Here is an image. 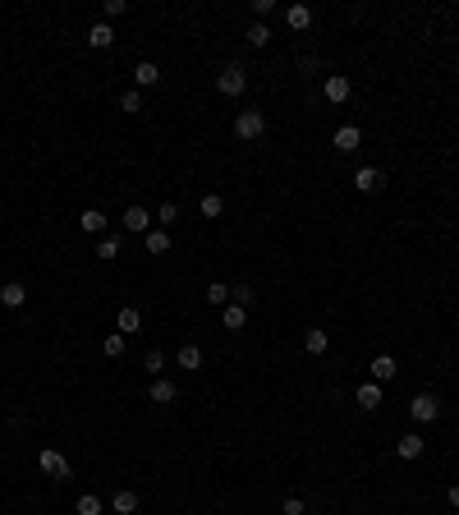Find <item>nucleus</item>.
Masks as SVG:
<instances>
[{
	"label": "nucleus",
	"instance_id": "obj_33",
	"mask_svg": "<svg viewBox=\"0 0 459 515\" xmlns=\"http://www.w3.org/2000/svg\"><path fill=\"white\" fill-rule=\"evenodd\" d=\"M253 299H258V295H253V286H234L230 290V304H239V308H248Z\"/></svg>",
	"mask_w": 459,
	"mask_h": 515
},
{
	"label": "nucleus",
	"instance_id": "obj_32",
	"mask_svg": "<svg viewBox=\"0 0 459 515\" xmlns=\"http://www.w3.org/2000/svg\"><path fill=\"white\" fill-rule=\"evenodd\" d=\"M124 9H129V0H106V5H101V18H106V23H115Z\"/></svg>",
	"mask_w": 459,
	"mask_h": 515
},
{
	"label": "nucleus",
	"instance_id": "obj_3",
	"mask_svg": "<svg viewBox=\"0 0 459 515\" xmlns=\"http://www.w3.org/2000/svg\"><path fill=\"white\" fill-rule=\"evenodd\" d=\"M409 419L414 423H436L441 419V401H436L432 391H418L414 401H409Z\"/></svg>",
	"mask_w": 459,
	"mask_h": 515
},
{
	"label": "nucleus",
	"instance_id": "obj_19",
	"mask_svg": "<svg viewBox=\"0 0 459 515\" xmlns=\"http://www.w3.org/2000/svg\"><path fill=\"white\" fill-rule=\"evenodd\" d=\"M111 511H115V515H138V492L120 488V492L111 497Z\"/></svg>",
	"mask_w": 459,
	"mask_h": 515
},
{
	"label": "nucleus",
	"instance_id": "obj_22",
	"mask_svg": "<svg viewBox=\"0 0 459 515\" xmlns=\"http://www.w3.org/2000/svg\"><path fill=\"white\" fill-rule=\"evenodd\" d=\"M138 327H143V313H138V308H120V322H115V332H120V336H129V332H138Z\"/></svg>",
	"mask_w": 459,
	"mask_h": 515
},
{
	"label": "nucleus",
	"instance_id": "obj_31",
	"mask_svg": "<svg viewBox=\"0 0 459 515\" xmlns=\"http://www.w3.org/2000/svg\"><path fill=\"white\" fill-rule=\"evenodd\" d=\"M143 368H148L152 377H161V373H165V354H161V349H148V359H143Z\"/></svg>",
	"mask_w": 459,
	"mask_h": 515
},
{
	"label": "nucleus",
	"instance_id": "obj_25",
	"mask_svg": "<svg viewBox=\"0 0 459 515\" xmlns=\"http://www.w3.org/2000/svg\"><path fill=\"white\" fill-rule=\"evenodd\" d=\"M198 212H202V217H207V221H216L221 212H226V198H221V193H207V198L198 202Z\"/></svg>",
	"mask_w": 459,
	"mask_h": 515
},
{
	"label": "nucleus",
	"instance_id": "obj_34",
	"mask_svg": "<svg viewBox=\"0 0 459 515\" xmlns=\"http://www.w3.org/2000/svg\"><path fill=\"white\" fill-rule=\"evenodd\" d=\"M170 221H179V207H175V202H161V212H156V226H170Z\"/></svg>",
	"mask_w": 459,
	"mask_h": 515
},
{
	"label": "nucleus",
	"instance_id": "obj_26",
	"mask_svg": "<svg viewBox=\"0 0 459 515\" xmlns=\"http://www.w3.org/2000/svg\"><path fill=\"white\" fill-rule=\"evenodd\" d=\"M96 258H101V262L120 258V239H115V235H101V239H96Z\"/></svg>",
	"mask_w": 459,
	"mask_h": 515
},
{
	"label": "nucleus",
	"instance_id": "obj_15",
	"mask_svg": "<svg viewBox=\"0 0 459 515\" xmlns=\"http://www.w3.org/2000/svg\"><path fill=\"white\" fill-rule=\"evenodd\" d=\"M354 401L363 405V410H382V382H363L354 391Z\"/></svg>",
	"mask_w": 459,
	"mask_h": 515
},
{
	"label": "nucleus",
	"instance_id": "obj_9",
	"mask_svg": "<svg viewBox=\"0 0 459 515\" xmlns=\"http://www.w3.org/2000/svg\"><path fill=\"white\" fill-rule=\"evenodd\" d=\"M124 230H129V235H148V230H152V212L133 202V207L124 212Z\"/></svg>",
	"mask_w": 459,
	"mask_h": 515
},
{
	"label": "nucleus",
	"instance_id": "obj_14",
	"mask_svg": "<svg viewBox=\"0 0 459 515\" xmlns=\"http://www.w3.org/2000/svg\"><path fill=\"white\" fill-rule=\"evenodd\" d=\"M78 226H83V235H106V226H111V221H106V212L87 207L83 217H78Z\"/></svg>",
	"mask_w": 459,
	"mask_h": 515
},
{
	"label": "nucleus",
	"instance_id": "obj_18",
	"mask_svg": "<svg viewBox=\"0 0 459 515\" xmlns=\"http://www.w3.org/2000/svg\"><path fill=\"white\" fill-rule=\"evenodd\" d=\"M143 244H148V254L152 258H161V254H170V235H165L161 226H152L148 235H143Z\"/></svg>",
	"mask_w": 459,
	"mask_h": 515
},
{
	"label": "nucleus",
	"instance_id": "obj_13",
	"mask_svg": "<svg viewBox=\"0 0 459 515\" xmlns=\"http://www.w3.org/2000/svg\"><path fill=\"white\" fill-rule=\"evenodd\" d=\"M285 23L294 28V33H308V28H312V5H289L285 9Z\"/></svg>",
	"mask_w": 459,
	"mask_h": 515
},
{
	"label": "nucleus",
	"instance_id": "obj_11",
	"mask_svg": "<svg viewBox=\"0 0 459 515\" xmlns=\"http://www.w3.org/2000/svg\"><path fill=\"white\" fill-rule=\"evenodd\" d=\"M0 304L5 308H23L28 304V286L23 281H5V286H0Z\"/></svg>",
	"mask_w": 459,
	"mask_h": 515
},
{
	"label": "nucleus",
	"instance_id": "obj_29",
	"mask_svg": "<svg viewBox=\"0 0 459 515\" xmlns=\"http://www.w3.org/2000/svg\"><path fill=\"white\" fill-rule=\"evenodd\" d=\"M120 111H129V115H138V111H143V92H138V87L120 92Z\"/></svg>",
	"mask_w": 459,
	"mask_h": 515
},
{
	"label": "nucleus",
	"instance_id": "obj_21",
	"mask_svg": "<svg viewBox=\"0 0 459 515\" xmlns=\"http://www.w3.org/2000/svg\"><path fill=\"white\" fill-rule=\"evenodd\" d=\"M326 345H331V336L321 332V327H308V332H304V349H308V354H326Z\"/></svg>",
	"mask_w": 459,
	"mask_h": 515
},
{
	"label": "nucleus",
	"instance_id": "obj_12",
	"mask_svg": "<svg viewBox=\"0 0 459 515\" xmlns=\"http://www.w3.org/2000/svg\"><path fill=\"white\" fill-rule=\"evenodd\" d=\"M423 451H427V442H423L418 433H404V437L395 442V455H399V460H418Z\"/></svg>",
	"mask_w": 459,
	"mask_h": 515
},
{
	"label": "nucleus",
	"instance_id": "obj_27",
	"mask_svg": "<svg viewBox=\"0 0 459 515\" xmlns=\"http://www.w3.org/2000/svg\"><path fill=\"white\" fill-rule=\"evenodd\" d=\"M207 304H216V308L230 304V286H226V281H211V286H207Z\"/></svg>",
	"mask_w": 459,
	"mask_h": 515
},
{
	"label": "nucleus",
	"instance_id": "obj_28",
	"mask_svg": "<svg viewBox=\"0 0 459 515\" xmlns=\"http://www.w3.org/2000/svg\"><path fill=\"white\" fill-rule=\"evenodd\" d=\"M74 511L78 515H101V497H96V492H83V497L74 502Z\"/></svg>",
	"mask_w": 459,
	"mask_h": 515
},
{
	"label": "nucleus",
	"instance_id": "obj_17",
	"mask_svg": "<svg viewBox=\"0 0 459 515\" xmlns=\"http://www.w3.org/2000/svg\"><path fill=\"white\" fill-rule=\"evenodd\" d=\"M221 322H226V332H243V327H248V308L226 304V308H221Z\"/></svg>",
	"mask_w": 459,
	"mask_h": 515
},
{
	"label": "nucleus",
	"instance_id": "obj_23",
	"mask_svg": "<svg viewBox=\"0 0 459 515\" xmlns=\"http://www.w3.org/2000/svg\"><path fill=\"white\" fill-rule=\"evenodd\" d=\"M175 359H179V368H189V373H198V368H202V349L198 345H179V354H175Z\"/></svg>",
	"mask_w": 459,
	"mask_h": 515
},
{
	"label": "nucleus",
	"instance_id": "obj_1",
	"mask_svg": "<svg viewBox=\"0 0 459 515\" xmlns=\"http://www.w3.org/2000/svg\"><path fill=\"white\" fill-rule=\"evenodd\" d=\"M37 470H42L46 479H55V483L74 479V465L65 460V451H55V446H42V451H37Z\"/></svg>",
	"mask_w": 459,
	"mask_h": 515
},
{
	"label": "nucleus",
	"instance_id": "obj_30",
	"mask_svg": "<svg viewBox=\"0 0 459 515\" xmlns=\"http://www.w3.org/2000/svg\"><path fill=\"white\" fill-rule=\"evenodd\" d=\"M243 37H248V46H258V51H262V46L271 42V28H267V23H253V28H248Z\"/></svg>",
	"mask_w": 459,
	"mask_h": 515
},
{
	"label": "nucleus",
	"instance_id": "obj_35",
	"mask_svg": "<svg viewBox=\"0 0 459 515\" xmlns=\"http://www.w3.org/2000/svg\"><path fill=\"white\" fill-rule=\"evenodd\" d=\"M280 515H304V497H285L280 502Z\"/></svg>",
	"mask_w": 459,
	"mask_h": 515
},
{
	"label": "nucleus",
	"instance_id": "obj_5",
	"mask_svg": "<svg viewBox=\"0 0 459 515\" xmlns=\"http://www.w3.org/2000/svg\"><path fill=\"white\" fill-rule=\"evenodd\" d=\"M321 97H326V102H336V106H345L349 97H354V83H349L345 74H326V83H321Z\"/></svg>",
	"mask_w": 459,
	"mask_h": 515
},
{
	"label": "nucleus",
	"instance_id": "obj_4",
	"mask_svg": "<svg viewBox=\"0 0 459 515\" xmlns=\"http://www.w3.org/2000/svg\"><path fill=\"white\" fill-rule=\"evenodd\" d=\"M243 87H248V70H243V65H226V70L216 74V92L221 97H243Z\"/></svg>",
	"mask_w": 459,
	"mask_h": 515
},
{
	"label": "nucleus",
	"instance_id": "obj_24",
	"mask_svg": "<svg viewBox=\"0 0 459 515\" xmlns=\"http://www.w3.org/2000/svg\"><path fill=\"white\" fill-rule=\"evenodd\" d=\"M124 349H129V341H124L120 332H111V336L101 341V354H106V359H124Z\"/></svg>",
	"mask_w": 459,
	"mask_h": 515
},
{
	"label": "nucleus",
	"instance_id": "obj_16",
	"mask_svg": "<svg viewBox=\"0 0 459 515\" xmlns=\"http://www.w3.org/2000/svg\"><path fill=\"white\" fill-rule=\"evenodd\" d=\"M133 83H138V92H143V87H156V83H161V70H156L152 60H138V65H133Z\"/></svg>",
	"mask_w": 459,
	"mask_h": 515
},
{
	"label": "nucleus",
	"instance_id": "obj_10",
	"mask_svg": "<svg viewBox=\"0 0 459 515\" xmlns=\"http://www.w3.org/2000/svg\"><path fill=\"white\" fill-rule=\"evenodd\" d=\"M87 46H92V51H106V46H115V28L106 23V18H96V23L87 28Z\"/></svg>",
	"mask_w": 459,
	"mask_h": 515
},
{
	"label": "nucleus",
	"instance_id": "obj_20",
	"mask_svg": "<svg viewBox=\"0 0 459 515\" xmlns=\"http://www.w3.org/2000/svg\"><path fill=\"white\" fill-rule=\"evenodd\" d=\"M395 373H399V364H395L390 354H377V359H372V382H390Z\"/></svg>",
	"mask_w": 459,
	"mask_h": 515
},
{
	"label": "nucleus",
	"instance_id": "obj_2",
	"mask_svg": "<svg viewBox=\"0 0 459 515\" xmlns=\"http://www.w3.org/2000/svg\"><path fill=\"white\" fill-rule=\"evenodd\" d=\"M267 134V111H239V120H234V139L253 143Z\"/></svg>",
	"mask_w": 459,
	"mask_h": 515
},
{
	"label": "nucleus",
	"instance_id": "obj_36",
	"mask_svg": "<svg viewBox=\"0 0 459 515\" xmlns=\"http://www.w3.org/2000/svg\"><path fill=\"white\" fill-rule=\"evenodd\" d=\"M271 9H276V0H253V14H258V23L271 14Z\"/></svg>",
	"mask_w": 459,
	"mask_h": 515
},
{
	"label": "nucleus",
	"instance_id": "obj_6",
	"mask_svg": "<svg viewBox=\"0 0 459 515\" xmlns=\"http://www.w3.org/2000/svg\"><path fill=\"white\" fill-rule=\"evenodd\" d=\"M148 401H152V405H175V401H179V386H175L170 377H152Z\"/></svg>",
	"mask_w": 459,
	"mask_h": 515
},
{
	"label": "nucleus",
	"instance_id": "obj_7",
	"mask_svg": "<svg viewBox=\"0 0 459 515\" xmlns=\"http://www.w3.org/2000/svg\"><path fill=\"white\" fill-rule=\"evenodd\" d=\"M331 143L340 148V157H349V152H358V143H363V129H358V124H340Z\"/></svg>",
	"mask_w": 459,
	"mask_h": 515
},
{
	"label": "nucleus",
	"instance_id": "obj_8",
	"mask_svg": "<svg viewBox=\"0 0 459 515\" xmlns=\"http://www.w3.org/2000/svg\"><path fill=\"white\" fill-rule=\"evenodd\" d=\"M382 184H386V175L377 170V166H358V170H354V189H358V193H377Z\"/></svg>",
	"mask_w": 459,
	"mask_h": 515
},
{
	"label": "nucleus",
	"instance_id": "obj_37",
	"mask_svg": "<svg viewBox=\"0 0 459 515\" xmlns=\"http://www.w3.org/2000/svg\"><path fill=\"white\" fill-rule=\"evenodd\" d=\"M450 506L459 511V483H455V488H450Z\"/></svg>",
	"mask_w": 459,
	"mask_h": 515
}]
</instances>
